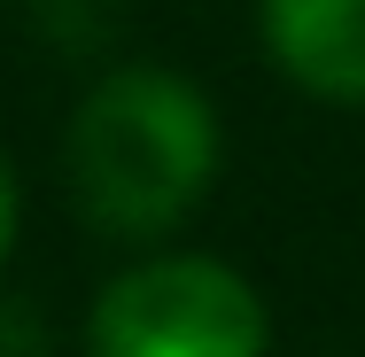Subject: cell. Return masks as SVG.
Here are the masks:
<instances>
[{
	"mask_svg": "<svg viewBox=\"0 0 365 357\" xmlns=\"http://www.w3.org/2000/svg\"><path fill=\"white\" fill-rule=\"evenodd\" d=\"M218 179V109L179 71L125 63L71 117V195L86 225L155 241Z\"/></svg>",
	"mask_w": 365,
	"mask_h": 357,
	"instance_id": "obj_1",
	"label": "cell"
},
{
	"mask_svg": "<svg viewBox=\"0 0 365 357\" xmlns=\"http://www.w3.org/2000/svg\"><path fill=\"white\" fill-rule=\"evenodd\" d=\"M93 357H264V295L218 257H148L93 295Z\"/></svg>",
	"mask_w": 365,
	"mask_h": 357,
	"instance_id": "obj_2",
	"label": "cell"
},
{
	"mask_svg": "<svg viewBox=\"0 0 365 357\" xmlns=\"http://www.w3.org/2000/svg\"><path fill=\"white\" fill-rule=\"evenodd\" d=\"M264 47L295 86L365 101V0H264Z\"/></svg>",
	"mask_w": 365,
	"mask_h": 357,
	"instance_id": "obj_3",
	"label": "cell"
},
{
	"mask_svg": "<svg viewBox=\"0 0 365 357\" xmlns=\"http://www.w3.org/2000/svg\"><path fill=\"white\" fill-rule=\"evenodd\" d=\"M0 357H47V326L31 319V303H0Z\"/></svg>",
	"mask_w": 365,
	"mask_h": 357,
	"instance_id": "obj_4",
	"label": "cell"
},
{
	"mask_svg": "<svg viewBox=\"0 0 365 357\" xmlns=\"http://www.w3.org/2000/svg\"><path fill=\"white\" fill-rule=\"evenodd\" d=\"M8 241H16V171L0 155V257H8Z\"/></svg>",
	"mask_w": 365,
	"mask_h": 357,
	"instance_id": "obj_5",
	"label": "cell"
}]
</instances>
